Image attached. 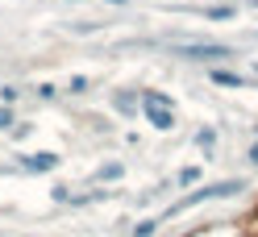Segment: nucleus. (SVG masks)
I'll return each mask as SVG.
<instances>
[{
    "label": "nucleus",
    "instance_id": "obj_1",
    "mask_svg": "<svg viewBox=\"0 0 258 237\" xmlns=\"http://www.w3.org/2000/svg\"><path fill=\"white\" fill-rule=\"evenodd\" d=\"M241 192V179H225V183H208V187H200V192H191V196H183L179 204H175L171 212H183V208H196V204H204V200H225V196H237Z\"/></svg>",
    "mask_w": 258,
    "mask_h": 237
},
{
    "label": "nucleus",
    "instance_id": "obj_2",
    "mask_svg": "<svg viewBox=\"0 0 258 237\" xmlns=\"http://www.w3.org/2000/svg\"><path fill=\"white\" fill-rule=\"evenodd\" d=\"M171 54L196 58V62H213V58H233V46H221V42H187V46H175Z\"/></svg>",
    "mask_w": 258,
    "mask_h": 237
},
{
    "label": "nucleus",
    "instance_id": "obj_3",
    "mask_svg": "<svg viewBox=\"0 0 258 237\" xmlns=\"http://www.w3.org/2000/svg\"><path fill=\"white\" fill-rule=\"evenodd\" d=\"M142 108H146V117H150L154 129H171V125H175L171 100H167V96H158V92H146V96H142Z\"/></svg>",
    "mask_w": 258,
    "mask_h": 237
},
{
    "label": "nucleus",
    "instance_id": "obj_4",
    "mask_svg": "<svg viewBox=\"0 0 258 237\" xmlns=\"http://www.w3.org/2000/svg\"><path fill=\"white\" fill-rule=\"evenodd\" d=\"M21 167H25V171H54L58 158H54V154H25Z\"/></svg>",
    "mask_w": 258,
    "mask_h": 237
},
{
    "label": "nucleus",
    "instance_id": "obj_5",
    "mask_svg": "<svg viewBox=\"0 0 258 237\" xmlns=\"http://www.w3.org/2000/svg\"><path fill=\"white\" fill-rule=\"evenodd\" d=\"M213 84H221V88H241L246 79H241V75H233V71H213Z\"/></svg>",
    "mask_w": 258,
    "mask_h": 237
},
{
    "label": "nucleus",
    "instance_id": "obj_6",
    "mask_svg": "<svg viewBox=\"0 0 258 237\" xmlns=\"http://www.w3.org/2000/svg\"><path fill=\"white\" fill-rule=\"evenodd\" d=\"M158 225H154V220H142V225H134V237H150Z\"/></svg>",
    "mask_w": 258,
    "mask_h": 237
},
{
    "label": "nucleus",
    "instance_id": "obj_7",
    "mask_svg": "<svg viewBox=\"0 0 258 237\" xmlns=\"http://www.w3.org/2000/svg\"><path fill=\"white\" fill-rule=\"evenodd\" d=\"M9 125H13V113H9V108H0V129H9Z\"/></svg>",
    "mask_w": 258,
    "mask_h": 237
},
{
    "label": "nucleus",
    "instance_id": "obj_8",
    "mask_svg": "<svg viewBox=\"0 0 258 237\" xmlns=\"http://www.w3.org/2000/svg\"><path fill=\"white\" fill-rule=\"evenodd\" d=\"M250 158H254V163H258V146H254V150H250Z\"/></svg>",
    "mask_w": 258,
    "mask_h": 237
}]
</instances>
